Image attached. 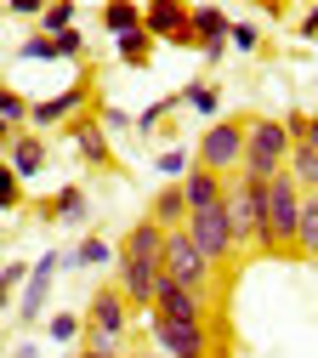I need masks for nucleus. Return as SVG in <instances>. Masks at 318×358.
Segmentation results:
<instances>
[{
    "mask_svg": "<svg viewBox=\"0 0 318 358\" xmlns=\"http://www.w3.org/2000/svg\"><path fill=\"white\" fill-rule=\"evenodd\" d=\"M284 176H290L301 194H318V148L290 143V154H284Z\"/></svg>",
    "mask_w": 318,
    "mask_h": 358,
    "instance_id": "21",
    "label": "nucleus"
},
{
    "mask_svg": "<svg viewBox=\"0 0 318 358\" xmlns=\"http://www.w3.org/2000/svg\"><path fill=\"white\" fill-rule=\"evenodd\" d=\"M29 103H34V97H23L17 85H6V80H0V125L23 131V125H29Z\"/></svg>",
    "mask_w": 318,
    "mask_h": 358,
    "instance_id": "29",
    "label": "nucleus"
},
{
    "mask_svg": "<svg viewBox=\"0 0 318 358\" xmlns=\"http://www.w3.org/2000/svg\"><path fill=\"white\" fill-rule=\"evenodd\" d=\"M17 63H63V52H57V34H29V40H17Z\"/></svg>",
    "mask_w": 318,
    "mask_h": 358,
    "instance_id": "28",
    "label": "nucleus"
},
{
    "mask_svg": "<svg viewBox=\"0 0 318 358\" xmlns=\"http://www.w3.org/2000/svg\"><path fill=\"white\" fill-rule=\"evenodd\" d=\"M296 256L318 262V194H301V222H296Z\"/></svg>",
    "mask_w": 318,
    "mask_h": 358,
    "instance_id": "23",
    "label": "nucleus"
},
{
    "mask_svg": "<svg viewBox=\"0 0 318 358\" xmlns=\"http://www.w3.org/2000/svg\"><path fill=\"white\" fill-rule=\"evenodd\" d=\"M114 57H120L125 69H148V63H154V34H148V29L114 34Z\"/></svg>",
    "mask_w": 318,
    "mask_h": 358,
    "instance_id": "22",
    "label": "nucleus"
},
{
    "mask_svg": "<svg viewBox=\"0 0 318 358\" xmlns=\"http://www.w3.org/2000/svg\"><path fill=\"white\" fill-rule=\"evenodd\" d=\"M290 154V131L279 125V114H256L245 120V154H239V176H279Z\"/></svg>",
    "mask_w": 318,
    "mask_h": 358,
    "instance_id": "4",
    "label": "nucleus"
},
{
    "mask_svg": "<svg viewBox=\"0 0 318 358\" xmlns=\"http://www.w3.org/2000/svg\"><path fill=\"white\" fill-rule=\"evenodd\" d=\"M103 29L108 34H131V29H143V6H136V0H103Z\"/></svg>",
    "mask_w": 318,
    "mask_h": 358,
    "instance_id": "24",
    "label": "nucleus"
},
{
    "mask_svg": "<svg viewBox=\"0 0 318 358\" xmlns=\"http://www.w3.org/2000/svg\"><path fill=\"white\" fill-rule=\"evenodd\" d=\"M23 199H29V194H23V182H17V171L0 159V216H17Z\"/></svg>",
    "mask_w": 318,
    "mask_h": 358,
    "instance_id": "32",
    "label": "nucleus"
},
{
    "mask_svg": "<svg viewBox=\"0 0 318 358\" xmlns=\"http://www.w3.org/2000/svg\"><path fill=\"white\" fill-rule=\"evenodd\" d=\"M143 29L154 34V46L194 52V34H188V0H143Z\"/></svg>",
    "mask_w": 318,
    "mask_h": 358,
    "instance_id": "12",
    "label": "nucleus"
},
{
    "mask_svg": "<svg viewBox=\"0 0 318 358\" xmlns=\"http://www.w3.org/2000/svg\"><path fill=\"white\" fill-rule=\"evenodd\" d=\"M57 52H63V63H85V34H80V23L57 34Z\"/></svg>",
    "mask_w": 318,
    "mask_h": 358,
    "instance_id": "34",
    "label": "nucleus"
},
{
    "mask_svg": "<svg viewBox=\"0 0 318 358\" xmlns=\"http://www.w3.org/2000/svg\"><path fill=\"white\" fill-rule=\"evenodd\" d=\"M40 324H45V341H57V347H80V330H85V319L74 307L52 313V319H40Z\"/></svg>",
    "mask_w": 318,
    "mask_h": 358,
    "instance_id": "25",
    "label": "nucleus"
},
{
    "mask_svg": "<svg viewBox=\"0 0 318 358\" xmlns=\"http://www.w3.org/2000/svg\"><path fill=\"white\" fill-rule=\"evenodd\" d=\"M239 154H245V120H210L205 137L194 143V165H205L216 176L239 171Z\"/></svg>",
    "mask_w": 318,
    "mask_h": 358,
    "instance_id": "10",
    "label": "nucleus"
},
{
    "mask_svg": "<svg viewBox=\"0 0 318 358\" xmlns=\"http://www.w3.org/2000/svg\"><path fill=\"white\" fill-rule=\"evenodd\" d=\"M80 358H120V352H108V347H80Z\"/></svg>",
    "mask_w": 318,
    "mask_h": 358,
    "instance_id": "40",
    "label": "nucleus"
},
{
    "mask_svg": "<svg viewBox=\"0 0 318 358\" xmlns=\"http://www.w3.org/2000/svg\"><path fill=\"white\" fill-rule=\"evenodd\" d=\"M40 216H45V222H63V228H85V222H91V194H85L80 182H63L52 199L40 205Z\"/></svg>",
    "mask_w": 318,
    "mask_h": 358,
    "instance_id": "16",
    "label": "nucleus"
},
{
    "mask_svg": "<svg viewBox=\"0 0 318 358\" xmlns=\"http://www.w3.org/2000/svg\"><path fill=\"white\" fill-rule=\"evenodd\" d=\"M6 17H23V23H40V12H45V0H6L0 6Z\"/></svg>",
    "mask_w": 318,
    "mask_h": 358,
    "instance_id": "36",
    "label": "nucleus"
},
{
    "mask_svg": "<svg viewBox=\"0 0 318 358\" xmlns=\"http://www.w3.org/2000/svg\"><path fill=\"white\" fill-rule=\"evenodd\" d=\"M159 245H165V228H154V222L143 216L136 228H125V239L114 245V285L120 296L131 301V313H148L154 301V285H159Z\"/></svg>",
    "mask_w": 318,
    "mask_h": 358,
    "instance_id": "1",
    "label": "nucleus"
},
{
    "mask_svg": "<svg viewBox=\"0 0 318 358\" xmlns=\"http://www.w3.org/2000/svg\"><path fill=\"white\" fill-rule=\"evenodd\" d=\"M91 103H97V85H91L85 74L74 80V85H63V92H52V97H40V103H29V131H57V125H68V120H80Z\"/></svg>",
    "mask_w": 318,
    "mask_h": 358,
    "instance_id": "8",
    "label": "nucleus"
},
{
    "mask_svg": "<svg viewBox=\"0 0 318 358\" xmlns=\"http://www.w3.org/2000/svg\"><path fill=\"white\" fill-rule=\"evenodd\" d=\"M80 23V0H45V12H40V34H63V29H74Z\"/></svg>",
    "mask_w": 318,
    "mask_h": 358,
    "instance_id": "26",
    "label": "nucleus"
},
{
    "mask_svg": "<svg viewBox=\"0 0 318 358\" xmlns=\"http://www.w3.org/2000/svg\"><path fill=\"white\" fill-rule=\"evenodd\" d=\"M57 273H63V250H45L40 262H29V279H23V290H17V324H23V330H34V324L45 319V301H52Z\"/></svg>",
    "mask_w": 318,
    "mask_h": 358,
    "instance_id": "11",
    "label": "nucleus"
},
{
    "mask_svg": "<svg viewBox=\"0 0 318 358\" xmlns=\"http://www.w3.org/2000/svg\"><path fill=\"white\" fill-rule=\"evenodd\" d=\"M85 330H80V347H108V352H120V341H125V330L136 324V313H131V301L120 296V285L108 279V285H97L91 290V301H85Z\"/></svg>",
    "mask_w": 318,
    "mask_h": 358,
    "instance_id": "3",
    "label": "nucleus"
},
{
    "mask_svg": "<svg viewBox=\"0 0 318 358\" xmlns=\"http://www.w3.org/2000/svg\"><path fill=\"white\" fill-rule=\"evenodd\" d=\"M182 234L194 239V250L210 262V267H227L239 256V239H233V216H227V205H205V210H188V222H182Z\"/></svg>",
    "mask_w": 318,
    "mask_h": 358,
    "instance_id": "5",
    "label": "nucleus"
},
{
    "mask_svg": "<svg viewBox=\"0 0 318 358\" xmlns=\"http://www.w3.org/2000/svg\"><path fill=\"white\" fill-rule=\"evenodd\" d=\"M176 108H182V103H176V92H171V97L148 103L143 114H131V131H136V137H154V131H159V120H165V114H176Z\"/></svg>",
    "mask_w": 318,
    "mask_h": 358,
    "instance_id": "30",
    "label": "nucleus"
},
{
    "mask_svg": "<svg viewBox=\"0 0 318 358\" xmlns=\"http://www.w3.org/2000/svg\"><path fill=\"white\" fill-rule=\"evenodd\" d=\"M227 52H239V57L261 52V23H250V17H239V23H227Z\"/></svg>",
    "mask_w": 318,
    "mask_h": 358,
    "instance_id": "31",
    "label": "nucleus"
},
{
    "mask_svg": "<svg viewBox=\"0 0 318 358\" xmlns=\"http://www.w3.org/2000/svg\"><path fill=\"white\" fill-rule=\"evenodd\" d=\"M148 222L154 228H182V222H188V199H182V182H165L154 199H148Z\"/></svg>",
    "mask_w": 318,
    "mask_h": 358,
    "instance_id": "20",
    "label": "nucleus"
},
{
    "mask_svg": "<svg viewBox=\"0 0 318 358\" xmlns=\"http://www.w3.org/2000/svg\"><path fill=\"white\" fill-rule=\"evenodd\" d=\"M63 267H74V273H91V267H114V245L91 228L74 250H63Z\"/></svg>",
    "mask_w": 318,
    "mask_h": 358,
    "instance_id": "19",
    "label": "nucleus"
},
{
    "mask_svg": "<svg viewBox=\"0 0 318 358\" xmlns=\"http://www.w3.org/2000/svg\"><path fill=\"white\" fill-rule=\"evenodd\" d=\"M296 222H301V188L290 176H267V205H261V256H296Z\"/></svg>",
    "mask_w": 318,
    "mask_h": 358,
    "instance_id": "2",
    "label": "nucleus"
},
{
    "mask_svg": "<svg viewBox=\"0 0 318 358\" xmlns=\"http://www.w3.org/2000/svg\"><path fill=\"white\" fill-rule=\"evenodd\" d=\"M143 330L154 336L159 358H210V324H176V319H159V313H143Z\"/></svg>",
    "mask_w": 318,
    "mask_h": 358,
    "instance_id": "9",
    "label": "nucleus"
},
{
    "mask_svg": "<svg viewBox=\"0 0 318 358\" xmlns=\"http://www.w3.org/2000/svg\"><path fill=\"white\" fill-rule=\"evenodd\" d=\"M23 279H29V262H0V313L12 307V296L23 290Z\"/></svg>",
    "mask_w": 318,
    "mask_h": 358,
    "instance_id": "33",
    "label": "nucleus"
},
{
    "mask_svg": "<svg viewBox=\"0 0 318 358\" xmlns=\"http://www.w3.org/2000/svg\"><path fill=\"white\" fill-rule=\"evenodd\" d=\"M296 34H301V40H318V0H312V6L301 12V23H296Z\"/></svg>",
    "mask_w": 318,
    "mask_h": 358,
    "instance_id": "37",
    "label": "nucleus"
},
{
    "mask_svg": "<svg viewBox=\"0 0 318 358\" xmlns=\"http://www.w3.org/2000/svg\"><path fill=\"white\" fill-rule=\"evenodd\" d=\"M176 103L194 108L199 120H222V85H216L210 74H199V80H188V85L176 92Z\"/></svg>",
    "mask_w": 318,
    "mask_h": 358,
    "instance_id": "18",
    "label": "nucleus"
},
{
    "mask_svg": "<svg viewBox=\"0 0 318 358\" xmlns=\"http://www.w3.org/2000/svg\"><path fill=\"white\" fill-rule=\"evenodd\" d=\"M68 131V143H74V154H80V165H91V171H114V137L91 120V114H80V120H68L63 125Z\"/></svg>",
    "mask_w": 318,
    "mask_h": 358,
    "instance_id": "15",
    "label": "nucleus"
},
{
    "mask_svg": "<svg viewBox=\"0 0 318 358\" xmlns=\"http://www.w3.org/2000/svg\"><path fill=\"white\" fill-rule=\"evenodd\" d=\"M74 358H80V352H74Z\"/></svg>",
    "mask_w": 318,
    "mask_h": 358,
    "instance_id": "43",
    "label": "nucleus"
},
{
    "mask_svg": "<svg viewBox=\"0 0 318 358\" xmlns=\"http://www.w3.org/2000/svg\"><path fill=\"white\" fill-rule=\"evenodd\" d=\"M131 358H159V352H131Z\"/></svg>",
    "mask_w": 318,
    "mask_h": 358,
    "instance_id": "42",
    "label": "nucleus"
},
{
    "mask_svg": "<svg viewBox=\"0 0 318 358\" xmlns=\"http://www.w3.org/2000/svg\"><path fill=\"white\" fill-rule=\"evenodd\" d=\"M159 273H165V279H176V285H188V290H199V296H210L216 267L194 250V239L182 234V228H171V234H165V245H159Z\"/></svg>",
    "mask_w": 318,
    "mask_h": 358,
    "instance_id": "7",
    "label": "nucleus"
},
{
    "mask_svg": "<svg viewBox=\"0 0 318 358\" xmlns=\"http://www.w3.org/2000/svg\"><path fill=\"white\" fill-rule=\"evenodd\" d=\"M12 358H40V347H34V341H17V347H12Z\"/></svg>",
    "mask_w": 318,
    "mask_h": 358,
    "instance_id": "39",
    "label": "nucleus"
},
{
    "mask_svg": "<svg viewBox=\"0 0 318 358\" xmlns=\"http://www.w3.org/2000/svg\"><path fill=\"white\" fill-rule=\"evenodd\" d=\"M0 159H6L12 171H17V182L29 188V182H40V176H45V165H52V143H45L40 137V131H12V143H6V154H0Z\"/></svg>",
    "mask_w": 318,
    "mask_h": 358,
    "instance_id": "14",
    "label": "nucleus"
},
{
    "mask_svg": "<svg viewBox=\"0 0 318 358\" xmlns=\"http://www.w3.org/2000/svg\"><path fill=\"white\" fill-rule=\"evenodd\" d=\"M148 313H159V319H176V324H205V319H210V296H199V290H188V285H176V279L159 273Z\"/></svg>",
    "mask_w": 318,
    "mask_h": 358,
    "instance_id": "13",
    "label": "nucleus"
},
{
    "mask_svg": "<svg viewBox=\"0 0 318 358\" xmlns=\"http://www.w3.org/2000/svg\"><path fill=\"white\" fill-rule=\"evenodd\" d=\"M154 171L165 176V182H182V176L194 171V148H182V143H171V148H159V154H154Z\"/></svg>",
    "mask_w": 318,
    "mask_h": 358,
    "instance_id": "27",
    "label": "nucleus"
},
{
    "mask_svg": "<svg viewBox=\"0 0 318 358\" xmlns=\"http://www.w3.org/2000/svg\"><path fill=\"white\" fill-rule=\"evenodd\" d=\"M307 148H318V114H307V137H301Z\"/></svg>",
    "mask_w": 318,
    "mask_h": 358,
    "instance_id": "38",
    "label": "nucleus"
},
{
    "mask_svg": "<svg viewBox=\"0 0 318 358\" xmlns=\"http://www.w3.org/2000/svg\"><path fill=\"white\" fill-rule=\"evenodd\" d=\"M6 143H12V125H0V154H6Z\"/></svg>",
    "mask_w": 318,
    "mask_h": 358,
    "instance_id": "41",
    "label": "nucleus"
},
{
    "mask_svg": "<svg viewBox=\"0 0 318 358\" xmlns=\"http://www.w3.org/2000/svg\"><path fill=\"white\" fill-rule=\"evenodd\" d=\"M222 205H227V216H233V239H239V250H256V239H261L267 182H261V176H239V171H233V182H227Z\"/></svg>",
    "mask_w": 318,
    "mask_h": 358,
    "instance_id": "6",
    "label": "nucleus"
},
{
    "mask_svg": "<svg viewBox=\"0 0 318 358\" xmlns=\"http://www.w3.org/2000/svg\"><path fill=\"white\" fill-rule=\"evenodd\" d=\"M227 194V176H216V171H205V165H194L188 176H182V199H188V210H205V205H216Z\"/></svg>",
    "mask_w": 318,
    "mask_h": 358,
    "instance_id": "17",
    "label": "nucleus"
},
{
    "mask_svg": "<svg viewBox=\"0 0 318 358\" xmlns=\"http://www.w3.org/2000/svg\"><path fill=\"white\" fill-rule=\"evenodd\" d=\"M97 125L108 131V137H125V131H131V114H125V108H114V103H103V114H97Z\"/></svg>",
    "mask_w": 318,
    "mask_h": 358,
    "instance_id": "35",
    "label": "nucleus"
}]
</instances>
